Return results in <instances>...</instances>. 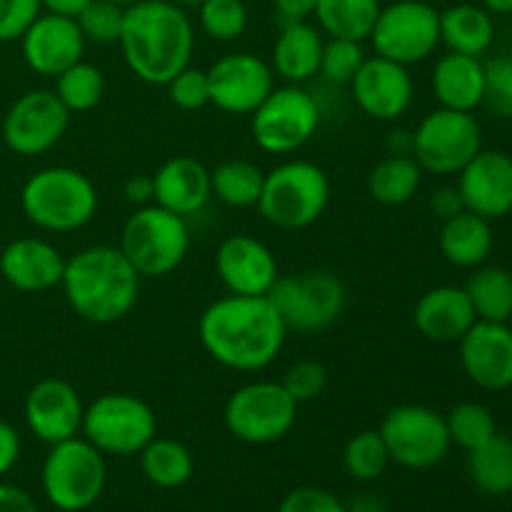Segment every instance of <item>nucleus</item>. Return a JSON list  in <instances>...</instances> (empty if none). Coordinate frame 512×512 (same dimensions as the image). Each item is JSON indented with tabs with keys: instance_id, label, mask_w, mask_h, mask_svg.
<instances>
[{
	"instance_id": "f257e3e1",
	"label": "nucleus",
	"mask_w": 512,
	"mask_h": 512,
	"mask_svg": "<svg viewBox=\"0 0 512 512\" xmlns=\"http://www.w3.org/2000/svg\"><path fill=\"white\" fill-rule=\"evenodd\" d=\"M198 338L223 368L260 373L283 353L288 328L268 295H225L203 310Z\"/></svg>"
},
{
	"instance_id": "f03ea898",
	"label": "nucleus",
	"mask_w": 512,
	"mask_h": 512,
	"mask_svg": "<svg viewBox=\"0 0 512 512\" xmlns=\"http://www.w3.org/2000/svg\"><path fill=\"white\" fill-rule=\"evenodd\" d=\"M118 45L135 78L165 88L193 58V20L168 0H140L125 8Z\"/></svg>"
},
{
	"instance_id": "7ed1b4c3",
	"label": "nucleus",
	"mask_w": 512,
	"mask_h": 512,
	"mask_svg": "<svg viewBox=\"0 0 512 512\" xmlns=\"http://www.w3.org/2000/svg\"><path fill=\"white\" fill-rule=\"evenodd\" d=\"M140 275L115 245H90L65 258L63 288L70 310L93 325L120 323L140 298Z\"/></svg>"
},
{
	"instance_id": "20e7f679",
	"label": "nucleus",
	"mask_w": 512,
	"mask_h": 512,
	"mask_svg": "<svg viewBox=\"0 0 512 512\" xmlns=\"http://www.w3.org/2000/svg\"><path fill=\"white\" fill-rule=\"evenodd\" d=\"M98 188L80 170L50 165L30 175L20 190L25 220L43 233H75L98 213Z\"/></svg>"
},
{
	"instance_id": "39448f33",
	"label": "nucleus",
	"mask_w": 512,
	"mask_h": 512,
	"mask_svg": "<svg viewBox=\"0 0 512 512\" xmlns=\"http://www.w3.org/2000/svg\"><path fill=\"white\" fill-rule=\"evenodd\" d=\"M330 203V180L313 160H285L265 173L255 208L280 230H303L323 218Z\"/></svg>"
},
{
	"instance_id": "423d86ee",
	"label": "nucleus",
	"mask_w": 512,
	"mask_h": 512,
	"mask_svg": "<svg viewBox=\"0 0 512 512\" xmlns=\"http://www.w3.org/2000/svg\"><path fill=\"white\" fill-rule=\"evenodd\" d=\"M120 250L140 278H165L188 258V218L150 203L135 208L120 230Z\"/></svg>"
},
{
	"instance_id": "0eeeda50",
	"label": "nucleus",
	"mask_w": 512,
	"mask_h": 512,
	"mask_svg": "<svg viewBox=\"0 0 512 512\" xmlns=\"http://www.w3.org/2000/svg\"><path fill=\"white\" fill-rule=\"evenodd\" d=\"M108 483L105 455L83 435L50 445L40 470L43 495L55 510L83 512L93 508Z\"/></svg>"
},
{
	"instance_id": "6e6552de",
	"label": "nucleus",
	"mask_w": 512,
	"mask_h": 512,
	"mask_svg": "<svg viewBox=\"0 0 512 512\" xmlns=\"http://www.w3.org/2000/svg\"><path fill=\"white\" fill-rule=\"evenodd\" d=\"M288 333L315 335L333 328L348 305V293L338 275L328 270H303L280 275L268 293Z\"/></svg>"
},
{
	"instance_id": "1a4fd4ad",
	"label": "nucleus",
	"mask_w": 512,
	"mask_h": 512,
	"mask_svg": "<svg viewBox=\"0 0 512 512\" xmlns=\"http://www.w3.org/2000/svg\"><path fill=\"white\" fill-rule=\"evenodd\" d=\"M80 435L103 455L130 458L158 435V418L138 395L103 393L85 405Z\"/></svg>"
},
{
	"instance_id": "9d476101",
	"label": "nucleus",
	"mask_w": 512,
	"mask_h": 512,
	"mask_svg": "<svg viewBox=\"0 0 512 512\" xmlns=\"http://www.w3.org/2000/svg\"><path fill=\"white\" fill-rule=\"evenodd\" d=\"M320 118V103L310 90L290 83L275 85L250 115V133L263 153L293 155L315 138Z\"/></svg>"
},
{
	"instance_id": "9b49d317",
	"label": "nucleus",
	"mask_w": 512,
	"mask_h": 512,
	"mask_svg": "<svg viewBox=\"0 0 512 512\" xmlns=\"http://www.w3.org/2000/svg\"><path fill=\"white\" fill-rule=\"evenodd\" d=\"M298 420V403L275 380H253L240 385L225 400L223 423L233 438L248 445H270L283 440Z\"/></svg>"
},
{
	"instance_id": "f8f14e48",
	"label": "nucleus",
	"mask_w": 512,
	"mask_h": 512,
	"mask_svg": "<svg viewBox=\"0 0 512 512\" xmlns=\"http://www.w3.org/2000/svg\"><path fill=\"white\" fill-rule=\"evenodd\" d=\"M483 150V130L475 113L438 108L413 130V158L423 173L458 175Z\"/></svg>"
},
{
	"instance_id": "ddd939ff",
	"label": "nucleus",
	"mask_w": 512,
	"mask_h": 512,
	"mask_svg": "<svg viewBox=\"0 0 512 512\" xmlns=\"http://www.w3.org/2000/svg\"><path fill=\"white\" fill-rule=\"evenodd\" d=\"M378 433L388 448L390 463L408 470H430L448 458L450 433L445 415L428 405H398L385 413Z\"/></svg>"
},
{
	"instance_id": "4468645a",
	"label": "nucleus",
	"mask_w": 512,
	"mask_h": 512,
	"mask_svg": "<svg viewBox=\"0 0 512 512\" xmlns=\"http://www.w3.org/2000/svg\"><path fill=\"white\" fill-rule=\"evenodd\" d=\"M370 43L375 55L405 68L423 63L440 45V13L420 0H395L380 8Z\"/></svg>"
},
{
	"instance_id": "2eb2a0df",
	"label": "nucleus",
	"mask_w": 512,
	"mask_h": 512,
	"mask_svg": "<svg viewBox=\"0 0 512 512\" xmlns=\"http://www.w3.org/2000/svg\"><path fill=\"white\" fill-rule=\"evenodd\" d=\"M70 113L55 90L35 88L15 98L3 118V143L20 158H38L65 138Z\"/></svg>"
},
{
	"instance_id": "dca6fc26",
	"label": "nucleus",
	"mask_w": 512,
	"mask_h": 512,
	"mask_svg": "<svg viewBox=\"0 0 512 512\" xmlns=\"http://www.w3.org/2000/svg\"><path fill=\"white\" fill-rule=\"evenodd\" d=\"M205 73L210 105L228 115H253L275 88V73L268 60L245 50L223 55Z\"/></svg>"
},
{
	"instance_id": "f3484780",
	"label": "nucleus",
	"mask_w": 512,
	"mask_h": 512,
	"mask_svg": "<svg viewBox=\"0 0 512 512\" xmlns=\"http://www.w3.org/2000/svg\"><path fill=\"white\" fill-rule=\"evenodd\" d=\"M353 100L368 118L380 123H393L403 118L415 100L413 75L405 65L393 63L380 55H368L363 68L355 73Z\"/></svg>"
},
{
	"instance_id": "a211bd4d",
	"label": "nucleus",
	"mask_w": 512,
	"mask_h": 512,
	"mask_svg": "<svg viewBox=\"0 0 512 512\" xmlns=\"http://www.w3.org/2000/svg\"><path fill=\"white\" fill-rule=\"evenodd\" d=\"M23 415L28 430L40 443L55 445L80 435L85 403L68 380L43 378L25 395Z\"/></svg>"
},
{
	"instance_id": "6ab92c4d",
	"label": "nucleus",
	"mask_w": 512,
	"mask_h": 512,
	"mask_svg": "<svg viewBox=\"0 0 512 512\" xmlns=\"http://www.w3.org/2000/svg\"><path fill=\"white\" fill-rule=\"evenodd\" d=\"M215 273L230 295H268L280 278L273 250L248 233L228 235L218 245Z\"/></svg>"
},
{
	"instance_id": "aec40b11",
	"label": "nucleus",
	"mask_w": 512,
	"mask_h": 512,
	"mask_svg": "<svg viewBox=\"0 0 512 512\" xmlns=\"http://www.w3.org/2000/svg\"><path fill=\"white\" fill-rule=\"evenodd\" d=\"M85 38L78 20L55 13H40L20 38V53L35 75L58 78L63 70L83 60Z\"/></svg>"
},
{
	"instance_id": "412c9836",
	"label": "nucleus",
	"mask_w": 512,
	"mask_h": 512,
	"mask_svg": "<svg viewBox=\"0 0 512 512\" xmlns=\"http://www.w3.org/2000/svg\"><path fill=\"white\" fill-rule=\"evenodd\" d=\"M458 190L465 210L485 220L512 213V155L503 150H480L458 173Z\"/></svg>"
},
{
	"instance_id": "4be33fe9",
	"label": "nucleus",
	"mask_w": 512,
	"mask_h": 512,
	"mask_svg": "<svg viewBox=\"0 0 512 512\" xmlns=\"http://www.w3.org/2000/svg\"><path fill=\"white\" fill-rule=\"evenodd\" d=\"M458 343L460 365L478 388L490 393L512 388V330L508 323L475 320Z\"/></svg>"
},
{
	"instance_id": "5701e85b",
	"label": "nucleus",
	"mask_w": 512,
	"mask_h": 512,
	"mask_svg": "<svg viewBox=\"0 0 512 512\" xmlns=\"http://www.w3.org/2000/svg\"><path fill=\"white\" fill-rule=\"evenodd\" d=\"M65 258L50 240L25 235L10 240L0 253V275L18 293H45L63 280Z\"/></svg>"
},
{
	"instance_id": "b1692460",
	"label": "nucleus",
	"mask_w": 512,
	"mask_h": 512,
	"mask_svg": "<svg viewBox=\"0 0 512 512\" xmlns=\"http://www.w3.org/2000/svg\"><path fill=\"white\" fill-rule=\"evenodd\" d=\"M155 205L175 215H198L213 198L210 170L190 155H173L153 173Z\"/></svg>"
},
{
	"instance_id": "393cba45",
	"label": "nucleus",
	"mask_w": 512,
	"mask_h": 512,
	"mask_svg": "<svg viewBox=\"0 0 512 512\" xmlns=\"http://www.w3.org/2000/svg\"><path fill=\"white\" fill-rule=\"evenodd\" d=\"M473 303L460 285H438L420 295L413 310V323L423 338L433 343H458L475 325Z\"/></svg>"
},
{
	"instance_id": "a878e982",
	"label": "nucleus",
	"mask_w": 512,
	"mask_h": 512,
	"mask_svg": "<svg viewBox=\"0 0 512 512\" xmlns=\"http://www.w3.org/2000/svg\"><path fill=\"white\" fill-rule=\"evenodd\" d=\"M430 88L440 108L475 113L485 95V63L473 55L450 53L435 63Z\"/></svg>"
},
{
	"instance_id": "bb28decb",
	"label": "nucleus",
	"mask_w": 512,
	"mask_h": 512,
	"mask_svg": "<svg viewBox=\"0 0 512 512\" xmlns=\"http://www.w3.org/2000/svg\"><path fill=\"white\" fill-rule=\"evenodd\" d=\"M323 45V33L310 20L283 25L280 35L275 38L273 58H270L275 78L290 85H303L313 80L320 73Z\"/></svg>"
},
{
	"instance_id": "cd10ccee",
	"label": "nucleus",
	"mask_w": 512,
	"mask_h": 512,
	"mask_svg": "<svg viewBox=\"0 0 512 512\" xmlns=\"http://www.w3.org/2000/svg\"><path fill=\"white\" fill-rule=\"evenodd\" d=\"M493 225L480 215L463 210L453 218L443 220L440 228V253L455 268H480L493 253Z\"/></svg>"
},
{
	"instance_id": "c85d7f7f",
	"label": "nucleus",
	"mask_w": 512,
	"mask_h": 512,
	"mask_svg": "<svg viewBox=\"0 0 512 512\" xmlns=\"http://www.w3.org/2000/svg\"><path fill=\"white\" fill-rule=\"evenodd\" d=\"M495 40V20L490 10L475 3L450 5L440 13V43L450 53L480 58Z\"/></svg>"
},
{
	"instance_id": "c756f323",
	"label": "nucleus",
	"mask_w": 512,
	"mask_h": 512,
	"mask_svg": "<svg viewBox=\"0 0 512 512\" xmlns=\"http://www.w3.org/2000/svg\"><path fill=\"white\" fill-rule=\"evenodd\" d=\"M423 168L413 155H385L368 173V193L385 208H400L418 195Z\"/></svg>"
},
{
	"instance_id": "7c9ffc66",
	"label": "nucleus",
	"mask_w": 512,
	"mask_h": 512,
	"mask_svg": "<svg viewBox=\"0 0 512 512\" xmlns=\"http://www.w3.org/2000/svg\"><path fill=\"white\" fill-rule=\"evenodd\" d=\"M380 0H318L313 18L320 33L328 38H345L365 43L380 15Z\"/></svg>"
},
{
	"instance_id": "2f4dec72",
	"label": "nucleus",
	"mask_w": 512,
	"mask_h": 512,
	"mask_svg": "<svg viewBox=\"0 0 512 512\" xmlns=\"http://www.w3.org/2000/svg\"><path fill=\"white\" fill-rule=\"evenodd\" d=\"M138 455L140 470H143L145 480L153 483L155 488H183V485L193 478V453H190L180 440L158 438V435H155Z\"/></svg>"
},
{
	"instance_id": "473e14b6",
	"label": "nucleus",
	"mask_w": 512,
	"mask_h": 512,
	"mask_svg": "<svg viewBox=\"0 0 512 512\" xmlns=\"http://www.w3.org/2000/svg\"><path fill=\"white\" fill-rule=\"evenodd\" d=\"M478 320L508 323L512 318V273L500 265H480L465 283Z\"/></svg>"
},
{
	"instance_id": "72a5a7b5",
	"label": "nucleus",
	"mask_w": 512,
	"mask_h": 512,
	"mask_svg": "<svg viewBox=\"0 0 512 512\" xmlns=\"http://www.w3.org/2000/svg\"><path fill=\"white\" fill-rule=\"evenodd\" d=\"M468 475L488 495L512 493V438L495 433L480 448L468 453Z\"/></svg>"
},
{
	"instance_id": "f704fd0d",
	"label": "nucleus",
	"mask_w": 512,
	"mask_h": 512,
	"mask_svg": "<svg viewBox=\"0 0 512 512\" xmlns=\"http://www.w3.org/2000/svg\"><path fill=\"white\" fill-rule=\"evenodd\" d=\"M265 173L250 160H225L210 170V190L230 208H255Z\"/></svg>"
},
{
	"instance_id": "c9c22d12",
	"label": "nucleus",
	"mask_w": 512,
	"mask_h": 512,
	"mask_svg": "<svg viewBox=\"0 0 512 512\" xmlns=\"http://www.w3.org/2000/svg\"><path fill=\"white\" fill-rule=\"evenodd\" d=\"M55 95L68 113H88L98 108L105 95V75L98 65L78 60L55 78Z\"/></svg>"
},
{
	"instance_id": "e433bc0d",
	"label": "nucleus",
	"mask_w": 512,
	"mask_h": 512,
	"mask_svg": "<svg viewBox=\"0 0 512 512\" xmlns=\"http://www.w3.org/2000/svg\"><path fill=\"white\" fill-rule=\"evenodd\" d=\"M388 465L390 455L378 430H360L345 443L343 468L353 480H360V483L378 480Z\"/></svg>"
},
{
	"instance_id": "4c0bfd02",
	"label": "nucleus",
	"mask_w": 512,
	"mask_h": 512,
	"mask_svg": "<svg viewBox=\"0 0 512 512\" xmlns=\"http://www.w3.org/2000/svg\"><path fill=\"white\" fill-rule=\"evenodd\" d=\"M445 425H448L450 443L463 448L465 453L480 448L485 440L498 433V425H495L490 408H485L483 403H475V400H465V403L455 405L445 415Z\"/></svg>"
},
{
	"instance_id": "58836bf2",
	"label": "nucleus",
	"mask_w": 512,
	"mask_h": 512,
	"mask_svg": "<svg viewBox=\"0 0 512 512\" xmlns=\"http://www.w3.org/2000/svg\"><path fill=\"white\" fill-rule=\"evenodd\" d=\"M248 0H203L198 5V25L208 38L233 43L248 30Z\"/></svg>"
},
{
	"instance_id": "ea45409f",
	"label": "nucleus",
	"mask_w": 512,
	"mask_h": 512,
	"mask_svg": "<svg viewBox=\"0 0 512 512\" xmlns=\"http://www.w3.org/2000/svg\"><path fill=\"white\" fill-rule=\"evenodd\" d=\"M365 48L358 40L328 38L323 45V58H320V73L333 85H350L355 73L365 63Z\"/></svg>"
},
{
	"instance_id": "a19ab883",
	"label": "nucleus",
	"mask_w": 512,
	"mask_h": 512,
	"mask_svg": "<svg viewBox=\"0 0 512 512\" xmlns=\"http://www.w3.org/2000/svg\"><path fill=\"white\" fill-rule=\"evenodd\" d=\"M123 18V5H115L113 0H93L75 20H78V28L83 33L85 43L118 45L120 30H123Z\"/></svg>"
},
{
	"instance_id": "79ce46f5",
	"label": "nucleus",
	"mask_w": 512,
	"mask_h": 512,
	"mask_svg": "<svg viewBox=\"0 0 512 512\" xmlns=\"http://www.w3.org/2000/svg\"><path fill=\"white\" fill-rule=\"evenodd\" d=\"M483 105L498 118L512 120V55H498L485 63Z\"/></svg>"
},
{
	"instance_id": "37998d69",
	"label": "nucleus",
	"mask_w": 512,
	"mask_h": 512,
	"mask_svg": "<svg viewBox=\"0 0 512 512\" xmlns=\"http://www.w3.org/2000/svg\"><path fill=\"white\" fill-rule=\"evenodd\" d=\"M290 398L298 405L310 403V400L320 398L328 385V370L318 360H298L285 370L283 380H280Z\"/></svg>"
},
{
	"instance_id": "c03bdc74",
	"label": "nucleus",
	"mask_w": 512,
	"mask_h": 512,
	"mask_svg": "<svg viewBox=\"0 0 512 512\" xmlns=\"http://www.w3.org/2000/svg\"><path fill=\"white\" fill-rule=\"evenodd\" d=\"M165 88H168L170 103L180 110H200L205 105H210L208 73L203 68L188 65Z\"/></svg>"
},
{
	"instance_id": "a18cd8bd",
	"label": "nucleus",
	"mask_w": 512,
	"mask_h": 512,
	"mask_svg": "<svg viewBox=\"0 0 512 512\" xmlns=\"http://www.w3.org/2000/svg\"><path fill=\"white\" fill-rule=\"evenodd\" d=\"M40 13H43L40 0H0V43L23 38Z\"/></svg>"
},
{
	"instance_id": "49530a36",
	"label": "nucleus",
	"mask_w": 512,
	"mask_h": 512,
	"mask_svg": "<svg viewBox=\"0 0 512 512\" xmlns=\"http://www.w3.org/2000/svg\"><path fill=\"white\" fill-rule=\"evenodd\" d=\"M278 512H345V503L340 498H335L330 490L305 485V488L290 490L280 500Z\"/></svg>"
},
{
	"instance_id": "de8ad7c7",
	"label": "nucleus",
	"mask_w": 512,
	"mask_h": 512,
	"mask_svg": "<svg viewBox=\"0 0 512 512\" xmlns=\"http://www.w3.org/2000/svg\"><path fill=\"white\" fill-rule=\"evenodd\" d=\"M20 460V435L10 423L0 420V478L10 473Z\"/></svg>"
},
{
	"instance_id": "09e8293b",
	"label": "nucleus",
	"mask_w": 512,
	"mask_h": 512,
	"mask_svg": "<svg viewBox=\"0 0 512 512\" xmlns=\"http://www.w3.org/2000/svg\"><path fill=\"white\" fill-rule=\"evenodd\" d=\"M430 208L438 215L440 220H448L453 215L463 213L465 205L463 198H460L458 185H445V188H438L433 195H430Z\"/></svg>"
},
{
	"instance_id": "8fccbe9b",
	"label": "nucleus",
	"mask_w": 512,
	"mask_h": 512,
	"mask_svg": "<svg viewBox=\"0 0 512 512\" xmlns=\"http://www.w3.org/2000/svg\"><path fill=\"white\" fill-rule=\"evenodd\" d=\"M123 195L130 205H135V208H143V205L155 203L153 175H148V173L130 175L123 185Z\"/></svg>"
},
{
	"instance_id": "3c124183",
	"label": "nucleus",
	"mask_w": 512,
	"mask_h": 512,
	"mask_svg": "<svg viewBox=\"0 0 512 512\" xmlns=\"http://www.w3.org/2000/svg\"><path fill=\"white\" fill-rule=\"evenodd\" d=\"M315 5H318V0H273V8L283 25L310 20L315 13Z\"/></svg>"
},
{
	"instance_id": "603ef678",
	"label": "nucleus",
	"mask_w": 512,
	"mask_h": 512,
	"mask_svg": "<svg viewBox=\"0 0 512 512\" xmlns=\"http://www.w3.org/2000/svg\"><path fill=\"white\" fill-rule=\"evenodd\" d=\"M0 512H40L30 493L10 483H0Z\"/></svg>"
},
{
	"instance_id": "864d4df0",
	"label": "nucleus",
	"mask_w": 512,
	"mask_h": 512,
	"mask_svg": "<svg viewBox=\"0 0 512 512\" xmlns=\"http://www.w3.org/2000/svg\"><path fill=\"white\" fill-rule=\"evenodd\" d=\"M45 13L65 15V18H78L93 0H40Z\"/></svg>"
},
{
	"instance_id": "5fc2aeb1",
	"label": "nucleus",
	"mask_w": 512,
	"mask_h": 512,
	"mask_svg": "<svg viewBox=\"0 0 512 512\" xmlns=\"http://www.w3.org/2000/svg\"><path fill=\"white\" fill-rule=\"evenodd\" d=\"M390 155H413V130L398 128L388 135Z\"/></svg>"
},
{
	"instance_id": "6e6d98bb",
	"label": "nucleus",
	"mask_w": 512,
	"mask_h": 512,
	"mask_svg": "<svg viewBox=\"0 0 512 512\" xmlns=\"http://www.w3.org/2000/svg\"><path fill=\"white\" fill-rule=\"evenodd\" d=\"M345 512H388V510H385L383 500H378L375 495H358V498H353L348 505H345Z\"/></svg>"
},
{
	"instance_id": "4d7b16f0",
	"label": "nucleus",
	"mask_w": 512,
	"mask_h": 512,
	"mask_svg": "<svg viewBox=\"0 0 512 512\" xmlns=\"http://www.w3.org/2000/svg\"><path fill=\"white\" fill-rule=\"evenodd\" d=\"M485 10L493 15H510L512 13V0H480Z\"/></svg>"
},
{
	"instance_id": "13d9d810",
	"label": "nucleus",
	"mask_w": 512,
	"mask_h": 512,
	"mask_svg": "<svg viewBox=\"0 0 512 512\" xmlns=\"http://www.w3.org/2000/svg\"><path fill=\"white\" fill-rule=\"evenodd\" d=\"M168 3L180 5V8H198V5L203 3V0H168Z\"/></svg>"
},
{
	"instance_id": "bf43d9fd",
	"label": "nucleus",
	"mask_w": 512,
	"mask_h": 512,
	"mask_svg": "<svg viewBox=\"0 0 512 512\" xmlns=\"http://www.w3.org/2000/svg\"><path fill=\"white\" fill-rule=\"evenodd\" d=\"M115 5H123V8H128V5H135V3H140V0H113Z\"/></svg>"
},
{
	"instance_id": "052dcab7",
	"label": "nucleus",
	"mask_w": 512,
	"mask_h": 512,
	"mask_svg": "<svg viewBox=\"0 0 512 512\" xmlns=\"http://www.w3.org/2000/svg\"><path fill=\"white\" fill-rule=\"evenodd\" d=\"M420 3H430V5H435V3H438V0H420Z\"/></svg>"
},
{
	"instance_id": "680f3d73",
	"label": "nucleus",
	"mask_w": 512,
	"mask_h": 512,
	"mask_svg": "<svg viewBox=\"0 0 512 512\" xmlns=\"http://www.w3.org/2000/svg\"><path fill=\"white\" fill-rule=\"evenodd\" d=\"M0 70H3V58H0Z\"/></svg>"
}]
</instances>
